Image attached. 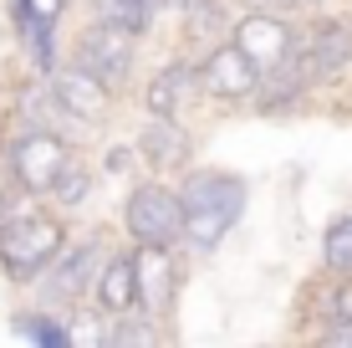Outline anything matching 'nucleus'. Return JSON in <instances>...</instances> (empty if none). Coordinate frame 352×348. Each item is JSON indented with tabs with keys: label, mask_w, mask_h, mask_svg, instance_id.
<instances>
[{
	"label": "nucleus",
	"mask_w": 352,
	"mask_h": 348,
	"mask_svg": "<svg viewBox=\"0 0 352 348\" xmlns=\"http://www.w3.org/2000/svg\"><path fill=\"white\" fill-rule=\"evenodd\" d=\"M92 6H97V21H102V26H118L128 36H143L148 31V16H153L148 0H92Z\"/></svg>",
	"instance_id": "14"
},
{
	"label": "nucleus",
	"mask_w": 352,
	"mask_h": 348,
	"mask_svg": "<svg viewBox=\"0 0 352 348\" xmlns=\"http://www.w3.org/2000/svg\"><path fill=\"white\" fill-rule=\"evenodd\" d=\"M327 318L332 323H352V287H337V297L327 303Z\"/></svg>",
	"instance_id": "19"
},
{
	"label": "nucleus",
	"mask_w": 352,
	"mask_h": 348,
	"mask_svg": "<svg viewBox=\"0 0 352 348\" xmlns=\"http://www.w3.org/2000/svg\"><path fill=\"white\" fill-rule=\"evenodd\" d=\"M46 195H52V200H56V205H67V210H77V205H82V200H87V195H92V174H87V170H82V164H72V159H67V164H62V174H56V179H52V190H46Z\"/></svg>",
	"instance_id": "16"
},
{
	"label": "nucleus",
	"mask_w": 352,
	"mask_h": 348,
	"mask_svg": "<svg viewBox=\"0 0 352 348\" xmlns=\"http://www.w3.org/2000/svg\"><path fill=\"white\" fill-rule=\"evenodd\" d=\"M52 277H46V297L52 303H72V297H82L87 292V282H97L92 272H97V246H77V251H56L52 256Z\"/></svg>",
	"instance_id": "10"
},
{
	"label": "nucleus",
	"mask_w": 352,
	"mask_h": 348,
	"mask_svg": "<svg viewBox=\"0 0 352 348\" xmlns=\"http://www.w3.org/2000/svg\"><path fill=\"white\" fill-rule=\"evenodd\" d=\"M174 195H179V215H184V241L210 251L225 241L230 225L245 210V179L204 170V174H189L184 190H174Z\"/></svg>",
	"instance_id": "1"
},
{
	"label": "nucleus",
	"mask_w": 352,
	"mask_h": 348,
	"mask_svg": "<svg viewBox=\"0 0 352 348\" xmlns=\"http://www.w3.org/2000/svg\"><path fill=\"white\" fill-rule=\"evenodd\" d=\"M327 343H352V323H332V328H327Z\"/></svg>",
	"instance_id": "21"
},
{
	"label": "nucleus",
	"mask_w": 352,
	"mask_h": 348,
	"mask_svg": "<svg viewBox=\"0 0 352 348\" xmlns=\"http://www.w3.org/2000/svg\"><path fill=\"white\" fill-rule=\"evenodd\" d=\"M97 303L107 313H133L138 307V277H133V256H113L97 277Z\"/></svg>",
	"instance_id": "13"
},
{
	"label": "nucleus",
	"mask_w": 352,
	"mask_h": 348,
	"mask_svg": "<svg viewBox=\"0 0 352 348\" xmlns=\"http://www.w3.org/2000/svg\"><path fill=\"white\" fill-rule=\"evenodd\" d=\"M123 225H128V236H133L138 246H164V251H174L179 241H184L179 195H174V190H164V185L133 190L128 205H123Z\"/></svg>",
	"instance_id": "3"
},
{
	"label": "nucleus",
	"mask_w": 352,
	"mask_h": 348,
	"mask_svg": "<svg viewBox=\"0 0 352 348\" xmlns=\"http://www.w3.org/2000/svg\"><path fill=\"white\" fill-rule=\"evenodd\" d=\"M153 338H159L153 328H138V323H123V328H118V333H113L107 343H153Z\"/></svg>",
	"instance_id": "20"
},
{
	"label": "nucleus",
	"mask_w": 352,
	"mask_h": 348,
	"mask_svg": "<svg viewBox=\"0 0 352 348\" xmlns=\"http://www.w3.org/2000/svg\"><path fill=\"white\" fill-rule=\"evenodd\" d=\"M199 82H204V92L230 98V103L261 92V72H256V62H250L235 41H230V46H214V52L204 57V62H199Z\"/></svg>",
	"instance_id": "8"
},
{
	"label": "nucleus",
	"mask_w": 352,
	"mask_h": 348,
	"mask_svg": "<svg viewBox=\"0 0 352 348\" xmlns=\"http://www.w3.org/2000/svg\"><path fill=\"white\" fill-rule=\"evenodd\" d=\"M184 82H189V67H164L159 77L148 82V113L153 118H174L179 98H184Z\"/></svg>",
	"instance_id": "15"
},
{
	"label": "nucleus",
	"mask_w": 352,
	"mask_h": 348,
	"mask_svg": "<svg viewBox=\"0 0 352 348\" xmlns=\"http://www.w3.org/2000/svg\"><path fill=\"white\" fill-rule=\"evenodd\" d=\"M67 0H21V16L31 21V26H52L56 16H62Z\"/></svg>",
	"instance_id": "18"
},
{
	"label": "nucleus",
	"mask_w": 352,
	"mask_h": 348,
	"mask_svg": "<svg viewBox=\"0 0 352 348\" xmlns=\"http://www.w3.org/2000/svg\"><path fill=\"white\" fill-rule=\"evenodd\" d=\"M62 246H67V231L52 215L10 210L6 221H0V267H6L10 282H36Z\"/></svg>",
	"instance_id": "2"
},
{
	"label": "nucleus",
	"mask_w": 352,
	"mask_h": 348,
	"mask_svg": "<svg viewBox=\"0 0 352 348\" xmlns=\"http://www.w3.org/2000/svg\"><path fill=\"white\" fill-rule=\"evenodd\" d=\"M77 67H87L92 77H102L107 88H123L133 72V36L118 26H97L77 41Z\"/></svg>",
	"instance_id": "6"
},
{
	"label": "nucleus",
	"mask_w": 352,
	"mask_h": 348,
	"mask_svg": "<svg viewBox=\"0 0 352 348\" xmlns=\"http://www.w3.org/2000/svg\"><path fill=\"white\" fill-rule=\"evenodd\" d=\"M138 154H143L148 164H159V170L184 164V159H189V134L174 123V118H153V123L143 128V139H138Z\"/></svg>",
	"instance_id": "12"
},
{
	"label": "nucleus",
	"mask_w": 352,
	"mask_h": 348,
	"mask_svg": "<svg viewBox=\"0 0 352 348\" xmlns=\"http://www.w3.org/2000/svg\"><path fill=\"white\" fill-rule=\"evenodd\" d=\"M296 62H301V77H342L352 67V31L327 21L307 36V46H296Z\"/></svg>",
	"instance_id": "9"
},
{
	"label": "nucleus",
	"mask_w": 352,
	"mask_h": 348,
	"mask_svg": "<svg viewBox=\"0 0 352 348\" xmlns=\"http://www.w3.org/2000/svg\"><path fill=\"white\" fill-rule=\"evenodd\" d=\"M67 159L72 154H67V143L56 134H26V139H16V149H10V170H16V179L31 190V195H46Z\"/></svg>",
	"instance_id": "7"
},
{
	"label": "nucleus",
	"mask_w": 352,
	"mask_h": 348,
	"mask_svg": "<svg viewBox=\"0 0 352 348\" xmlns=\"http://www.w3.org/2000/svg\"><path fill=\"white\" fill-rule=\"evenodd\" d=\"M133 277H138V307H148V313H164L168 287H174L168 251H164V246H138V251H133Z\"/></svg>",
	"instance_id": "11"
},
{
	"label": "nucleus",
	"mask_w": 352,
	"mask_h": 348,
	"mask_svg": "<svg viewBox=\"0 0 352 348\" xmlns=\"http://www.w3.org/2000/svg\"><path fill=\"white\" fill-rule=\"evenodd\" d=\"M322 256H327V267H332V272H352V215H347V221H337L332 231H327Z\"/></svg>",
	"instance_id": "17"
},
{
	"label": "nucleus",
	"mask_w": 352,
	"mask_h": 348,
	"mask_svg": "<svg viewBox=\"0 0 352 348\" xmlns=\"http://www.w3.org/2000/svg\"><path fill=\"white\" fill-rule=\"evenodd\" d=\"M52 98L67 118H77V123H102L107 108H113V88H107L102 77H92L87 67H62L52 77Z\"/></svg>",
	"instance_id": "5"
},
{
	"label": "nucleus",
	"mask_w": 352,
	"mask_h": 348,
	"mask_svg": "<svg viewBox=\"0 0 352 348\" xmlns=\"http://www.w3.org/2000/svg\"><path fill=\"white\" fill-rule=\"evenodd\" d=\"M235 46L256 62V72L265 77V72L286 67L291 57H296V31H291L281 16H271V10H250V16L235 26Z\"/></svg>",
	"instance_id": "4"
},
{
	"label": "nucleus",
	"mask_w": 352,
	"mask_h": 348,
	"mask_svg": "<svg viewBox=\"0 0 352 348\" xmlns=\"http://www.w3.org/2000/svg\"><path fill=\"white\" fill-rule=\"evenodd\" d=\"M148 6H153V0H148Z\"/></svg>",
	"instance_id": "22"
}]
</instances>
